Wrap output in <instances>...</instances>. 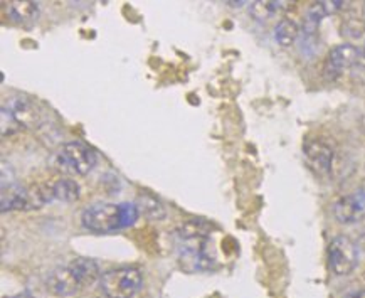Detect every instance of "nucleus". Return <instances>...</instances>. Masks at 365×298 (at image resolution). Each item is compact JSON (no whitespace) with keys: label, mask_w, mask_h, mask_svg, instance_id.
I'll use <instances>...</instances> for the list:
<instances>
[{"label":"nucleus","mask_w":365,"mask_h":298,"mask_svg":"<svg viewBox=\"0 0 365 298\" xmlns=\"http://www.w3.org/2000/svg\"><path fill=\"white\" fill-rule=\"evenodd\" d=\"M138 217L140 212L137 204L100 202L84 209L81 214V225L84 230L96 232V235H106V232L133 226Z\"/></svg>","instance_id":"f257e3e1"},{"label":"nucleus","mask_w":365,"mask_h":298,"mask_svg":"<svg viewBox=\"0 0 365 298\" xmlns=\"http://www.w3.org/2000/svg\"><path fill=\"white\" fill-rule=\"evenodd\" d=\"M177 256L187 272H209L216 264L212 241L209 235L199 232H177Z\"/></svg>","instance_id":"f03ea898"},{"label":"nucleus","mask_w":365,"mask_h":298,"mask_svg":"<svg viewBox=\"0 0 365 298\" xmlns=\"http://www.w3.org/2000/svg\"><path fill=\"white\" fill-rule=\"evenodd\" d=\"M142 272L133 267L110 269L101 277L100 287L106 298H133L142 290Z\"/></svg>","instance_id":"7ed1b4c3"},{"label":"nucleus","mask_w":365,"mask_h":298,"mask_svg":"<svg viewBox=\"0 0 365 298\" xmlns=\"http://www.w3.org/2000/svg\"><path fill=\"white\" fill-rule=\"evenodd\" d=\"M96 153L81 142H68L56 153L54 165L59 170L73 175H86L95 169Z\"/></svg>","instance_id":"20e7f679"},{"label":"nucleus","mask_w":365,"mask_h":298,"mask_svg":"<svg viewBox=\"0 0 365 298\" xmlns=\"http://www.w3.org/2000/svg\"><path fill=\"white\" fill-rule=\"evenodd\" d=\"M329 264L336 277H347L359 264V248L349 236H336L329 246Z\"/></svg>","instance_id":"39448f33"},{"label":"nucleus","mask_w":365,"mask_h":298,"mask_svg":"<svg viewBox=\"0 0 365 298\" xmlns=\"http://www.w3.org/2000/svg\"><path fill=\"white\" fill-rule=\"evenodd\" d=\"M303 153H305L307 164L318 175H329L334 169V148L324 140H318V138L307 140L303 145Z\"/></svg>","instance_id":"423d86ee"},{"label":"nucleus","mask_w":365,"mask_h":298,"mask_svg":"<svg viewBox=\"0 0 365 298\" xmlns=\"http://www.w3.org/2000/svg\"><path fill=\"white\" fill-rule=\"evenodd\" d=\"M334 216L340 225H355L365 216V190L340 197L334 204Z\"/></svg>","instance_id":"0eeeda50"},{"label":"nucleus","mask_w":365,"mask_h":298,"mask_svg":"<svg viewBox=\"0 0 365 298\" xmlns=\"http://www.w3.org/2000/svg\"><path fill=\"white\" fill-rule=\"evenodd\" d=\"M359 61V51L352 44H340L334 48L327 56L325 76L329 79L340 78L347 69Z\"/></svg>","instance_id":"6e6552de"},{"label":"nucleus","mask_w":365,"mask_h":298,"mask_svg":"<svg viewBox=\"0 0 365 298\" xmlns=\"http://www.w3.org/2000/svg\"><path fill=\"white\" fill-rule=\"evenodd\" d=\"M46 288L56 297L68 298L76 295L81 285H79L78 278L74 277V273L69 269V267H59L54 268L48 274V278H46Z\"/></svg>","instance_id":"1a4fd4ad"},{"label":"nucleus","mask_w":365,"mask_h":298,"mask_svg":"<svg viewBox=\"0 0 365 298\" xmlns=\"http://www.w3.org/2000/svg\"><path fill=\"white\" fill-rule=\"evenodd\" d=\"M31 195L29 189L19 184L2 185V212L7 211H29Z\"/></svg>","instance_id":"9d476101"},{"label":"nucleus","mask_w":365,"mask_h":298,"mask_svg":"<svg viewBox=\"0 0 365 298\" xmlns=\"http://www.w3.org/2000/svg\"><path fill=\"white\" fill-rule=\"evenodd\" d=\"M6 108L14 115V118L17 120V123L22 127H31L39 122V111L36 108L34 101H31L26 96H17L12 98L11 103Z\"/></svg>","instance_id":"9b49d317"},{"label":"nucleus","mask_w":365,"mask_h":298,"mask_svg":"<svg viewBox=\"0 0 365 298\" xmlns=\"http://www.w3.org/2000/svg\"><path fill=\"white\" fill-rule=\"evenodd\" d=\"M69 269L74 273V277L78 278L79 285L90 287L95 285L98 280H101V269L95 260L91 258H74L71 263L68 264Z\"/></svg>","instance_id":"f8f14e48"},{"label":"nucleus","mask_w":365,"mask_h":298,"mask_svg":"<svg viewBox=\"0 0 365 298\" xmlns=\"http://www.w3.org/2000/svg\"><path fill=\"white\" fill-rule=\"evenodd\" d=\"M39 16V6L32 0H14L7 4V17L16 24H31Z\"/></svg>","instance_id":"ddd939ff"},{"label":"nucleus","mask_w":365,"mask_h":298,"mask_svg":"<svg viewBox=\"0 0 365 298\" xmlns=\"http://www.w3.org/2000/svg\"><path fill=\"white\" fill-rule=\"evenodd\" d=\"M135 204H137L140 216L148 217V220H152V221L165 220V216H167L165 207H163V204L158 201L157 197H153V195H150V194L138 195L137 202Z\"/></svg>","instance_id":"4468645a"},{"label":"nucleus","mask_w":365,"mask_h":298,"mask_svg":"<svg viewBox=\"0 0 365 298\" xmlns=\"http://www.w3.org/2000/svg\"><path fill=\"white\" fill-rule=\"evenodd\" d=\"M51 189H53L54 201L59 202H74L78 201L79 194H81L79 184L73 179H59L58 183L51 184Z\"/></svg>","instance_id":"2eb2a0df"},{"label":"nucleus","mask_w":365,"mask_h":298,"mask_svg":"<svg viewBox=\"0 0 365 298\" xmlns=\"http://www.w3.org/2000/svg\"><path fill=\"white\" fill-rule=\"evenodd\" d=\"M274 41L278 43L282 48H289L297 43L298 36H299V27L297 22L289 21V19H283L279 21L274 27Z\"/></svg>","instance_id":"dca6fc26"},{"label":"nucleus","mask_w":365,"mask_h":298,"mask_svg":"<svg viewBox=\"0 0 365 298\" xmlns=\"http://www.w3.org/2000/svg\"><path fill=\"white\" fill-rule=\"evenodd\" d=\"M288 4L289 2H276V0L266 2V0H261V2H252L250 11L252 17L257 19V21H266V19H271L287 11Z\"/></svg>","instance_id":"f3484780"},{"label":"nucleus","mask_w":365,"mask_h":298,"mask_svg":"<svg viewBox=\"0 0 365 298\" xmlns=\"http://www.w3.org/2000/svg\"><path fill=\"white\" fill-rule=\"evenodd\" d=\"M17 130H21V125L17 123V120L14 118V115L9 111L6 106L2 108V137L16 133Z\"/></svg>","instance_id":"a211bd4d"},{"label":"nucleus","mask_w":365,"mask_h":298,"mask_svg":"<svg viewBox=\"0 0 365 298\" xmlns=\"http://www.w3.org/2000/svg\"><path fill=\"white\" fill-rule=\"evenodd\" d=\"M364 34L365 31L360 21H347L344 24V36L350 37V39H360Z\"/></svg>","instance_id":"6ab92c4d"},{"label":"nucleus","mask_w":365,"mask_h":298,"mask_svg":"<svg viewBox=\"0 0 365 298\" xmlns=\"http://www.w3.org/2000/svg\"><path fill=\"white\" fill-rule=\"evenodd\" d=\"M317 4L325 17L331 16V14H336L345 7L344 0H325V2H317Z\"/></svg>","instance_id":"aec40b11"},{"label":"nucleus","mask_w":365,"mask_h":298,"mask_svg":"<svg viewBox=\"0 0 365 298\" xmlns=\"http://www.w3.org/2000/svg\"><path fill=\"white\" fill-rule=\"evenodd\" d=\"M344 298H365V290L352 292V293H349V295L344 297Z\"/></svg>","instance_id":"412c9836"},{"label":"nucleus","mask_w":365,"mask_h":298,"mask_svg":"<svg viewBox=\"0 0 365 298\" xmlns=\"http://www.w3.org/2000/svg\"><path fill=\"white\" fill-rule=\"evenodd\" d=\"M6 298H34V297H32L29 292H22V293H17V295H12V297H6Z\"/></svg>","instance_id":"4be33fe9"},{"label":"nucleus","mask_w":365,"mask_h":298,"mask_svg":"<svg viewBox=\"0 0 365 298\" xmlns=\"http://www.w3.org/2000/svg\"><path fill=\"white\" fill-rule=\"evenodd\" d=\"M362 56L365 58V43H364V48H362Z\"/></svg>","instance_id":"5701e85b"}]
</instances>
